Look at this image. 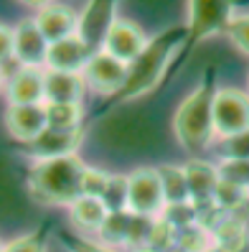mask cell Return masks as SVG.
<instances>
[{
  "mask_svg": "<svg viewBox=\"0 0 249 252\" xmlns=\"http://www.w3.org/2000/svg\"><path fill=\"white\" fill-rule=\"evenodd\" d=\"M183 41H186V26H175V28H168V31L153 36L145 43L140 56L127 64V79L122 84V90L114 94V99L130 102L135 97L153 92L160 84V79H163L173 54L178 51V46Z\"/></svg>",
  "mask_w": 249,
  "mask_h": 252,
  "instance_id": "6da1fadb",
  "label": "cell"
},
{
  "mask_svg": "<svg viewBox=\"0 0 249 252\" xmlns=\"http://www.w3.org/2000/svg\"><path fill=\"white\" fill-rule=\"evenodd\" d=\"M86 166L77 156L36 160L28 171V191L41 204L71 206L82 194V179Z\"/></svg>",
  "mask_w": 249,
  "mask_h": 252,
  "instance_id": "7a4b0ae2",
  "label": "cell"
},
{
  "mask_svg": "<svg viewBox=\"0 0 249 252\" xmlns=\"http://www.w3.org/2000/svg\"><path fill=\"white\" fill-rule=\"evenodd\" d=\"M214 94H216L214 77H209L181 102L178 112H175V120H173L175 138H178V143L191 153H198L203 148H209L211 140L216 138Z\"/></svg>",
  "mask_w": 249,
  "mask_h": 252,
  "instance_id": "3957f363",
  "label": "cell"
},
{
  "mask_svg": "<svg viewBox=\"0 0 249 252\" xmlns=\"http://www.w3.org/2000/svg\"><path fill=\"white\" fill-rule=\"evenodd\" d=\"M234 3L237 0H188V23H186L188 49L196 46L201 38H209L219 31L226 33V26L237 16Z\"/></svg>",
  "mask_w": 249,
  "mask_h": 252,
  "instance_id": "277c9868",
  "label": "cell"
},
{
  "mask_svg": "<svg viewBox=\"0 0 249 252\" xmlns=\"http://www.w3.org/2000/svg\"><path fill=\"white\" fill-rule=\"evenodd\" d=\"M153 217H142L130 209L110 212L97 237L107 247H145L153 232Z\"/></svg>",
  "mask_w": 249,
  "mask_h": 252,
  "instance_id": "5b68a950",
  "label": "cell"
},
{
  "mask_svg": "<svg viewBox=\"0 0 249 252\" xmlns=\"http://www.w3.org/2000/svg\"><path fill=\"white\" fill-rule=\"evenodd\" d=\"M214 127L216 138L226 140L239 132L249 130V92L234 90H216L214 94Z\"/></svg>",
  "mask_w": 249,
  "mask_h": 252,
  "instance_id": "8992f818",
  "label": "cell"
},
{
  "mask_svg": "<svg viewBox=\"0 0 249 252\" xmlns=\"http://www.w3.org/2000/svg\"><path fill=\"white\" fill-rule=\"evenodd\" d=\"M127 209L153 219L160 217L166 209V196L158 168H135L127 176Z\"/></svg>",
  "mask_w": 249,
  "mask_h": 252,
  "instance_id": "52a82bcc",
  "label": "cell"
},
{
  "mask_svg": "<svg viewBox=\"0 0 249 252\" xmlns=\"http://www.w3.org/2000/svg\"><path fill=\"white\" fill-rule=\"evenodd\" d=\"M82 77H84L86 87L94 90L97 94L114 97L122 90V84L127 79V64L99 49V51L92 54L89 64H86L84 71H82Z\"/></svg>",
  "mask_w": 249,
  "mask_h": 252,
  "instance_id": "ba28073f",
  "label": "cell"
},
{
  "mask_svg": "<svg viewBox=\"0 0 249 252\" xmlns=\"http://www.w3.org/2000/svg\"><path fill=\"white\" fill-rule=\"evenodd\" d=\"M117 5L120 0H86L84 10L79 13V36L86 41L92 51H99L105 36L112 28V23L120 18L117 16Z\"/></svg>",
  "mask_w": 249,
  "mask_h": 252,
  "instance_id": "9c48e42d",
  "label": "cell"
},
{
  "mask_svg": "<svg viewBox=\"0 0 249 252\" xmlns=\"http://www.w3.org/2000/svg\"><path fill=\"white\" fill-rule=\"evenodd\" d=\"M46 54H49V41L41 33L36 18H23L13 26V59L18 62V66L43 69L46 66Z\"/></svg>",
  "mask_w": 249,
  "mask_h": 252,
  "instance_id": "30bf717a",
  "label": "cell"
},
{
  "mask_svg": "<svg viewBox=\"0 0 249 252\" xmlns=\"http://www.w3.org/2000/svg\"><path fill=\"white\" fill-rule=\"evenodd\" d=\"M84 140V130H54L46 127L41 135L31 143H26V153L33 160H51L64 156H77L79 145Z\"/></svg>",
  "mask_w": 249,
  "mask_h": 252,
  "instance_id": "8fae6325",
  "label": "cell"
},
{
  "mask_svg": "<svg viewBox=\"0 0 249 252\" xmlns=\"http://www.w3.org/2000/svg\"><path fill=\"white\" fill-rule=\"evenodd\" d=\"M145 43H148V38H145L142 28L138 23L127 21V18H117L112 23V28L107 31V36H105L102 51H107L114 59H120V62L130 64L133 59L140 56V51L145 49Z\"/></svg>",
  "mask_w": 249,
  "mask_h": 252,
  "instance_id": "7c38bea8",
  "label": "cell"
},
{
  "mask_svg": "<svg viewBox=\"0 0 249 252\" xmlns=\"http://www.w3.org/2000/svg\"><path fill=\"white\" fill-rule=\"evenodd\" d=\"M92 49L86 46V41L74 33L69 38L61 41H54L49 43V54H46V66L49 71H71V74H82L84 66L89 64L92 59Z\"/></svg>",
  "mask_w": 249,
  "mask_h": 252,
  "instance_id": "4fadbf2b",
  "label": "cell"
},
{
  "mask_svg": "<svg viewBox=\"0 0 249 252\" xmlns=\"http://www.w3.org/2000/svg\"><path fill=\"white\" fill-rule=\"evenodd\" d=\"M49 127L46 107L43 105H8L5 110V130L13 140L31 143Z\"/></svg>",
  "mask_w": 249,
  "mask_h": 252,
  "instance_id": "5bb4252c",
  "label": "cell"
},
{
  "mask_svg": "<svg viewBox=\"0 0 249 252\" xmlns=\"http://www.w3.org/2000/svg\"><path fill=\"white\" fill-rule=\"evenodd\" d=\"M43 79H46V69L18 66L8 77V84H5L8 105H43L46 102Z\"/></svg>",
  "mask_w": 249,
  "mask_h": 252,
  "instance_id": "9a60e30c",
  "label": "cell"
},
{
  "mask_svg": "<svg viewBox=\"0 0 249 252\" xmlns=\"http://www.w3.org/2000/svg\"><path fill=\"white\" fill-rule=\"evenodd\" d=\"M186 171V181H188V194H191V201L198 206H209L214 204V194L219 186V166L203 160V158H191L183 166Z\"/></svg>",
  "mask_w": 249,
  "mask_h": 252,
  "instance_id": "2e32d148",
  "label": "cell"
},
{
  "mask_svg": "<svg viewBox=\"0 0 249 252\" xmlns=\"http://www.w3.org/2000/svg\"><path fill=\"white\" fill-rule=\"evenodd\" d=\"M33 18H36L41 33L46 36L49 43L69 38L79 31V13L69 5H61V3H51L46 8H41Z\"/></svg>",
  "mask_w": 249,
  "mask_h": 252,
  "instance_id": "e0dca14e",
  "label": "cell"
},
{
  "mask_svg": "<svg viewBox=\"0 0 249 252\" xmlns=\"http://www.w3.org/2000/svg\"><path fill=\"white\" fill-rule=\"evenodd\" d=\"M86 92V82L82 74H71V71H49L46 69V79H43V94L46 102H82ZM43 102V105H46Z\"/></svg>",
  "mask_w": 249,
  "mask_h": 252,
  "instance_id": "ac0fdd59",
  "label": "cell"
},
{
  "mask_svg": "<svg viewBox=\"0 0 249 252\" xmlns=\"http://www.w3.org/2000/svg\"><path fill=\"white\" fill-rule=\"evenodd\" d=\"M69 217L74 221V227H79L82 232H99L105 219L110 217V209L105 206V201L97 196H79L74 204L69 206Z\"/></svg>",
  "mask_w": 249,
  "mask_h": 252,
  "instance_id": "d6986e66",
  "label": "cell"
},
{
  "mask_svg": "<svg viewBox=\"0 0 249 252\" xmlns=\"http://www.w3.org/2000/svg\"><path fill=\"white\" fill-rule=\"evenodd\" d=\"M247 237H249L247 221L239 219V217H234V214H229L226 219H221V221L214 227V232H211L214 245L221 247V250H226V252H237V250L247 242Z\"/></svg>",
  "mask_w": 249,
  "mask_h": 252,
  "instance_id": "ffe728a7",
  "label": "cell"
},
{
  "mask_svg": "<svg viewBox=\"0 0 249 252\" xmlns=\"http://www.w3.org/2000/svg\"><path fill=\"white\" fill-rule=\"evenodd\" d=\"M46 120L54 130H79L84 120L82 102H46Z\"/></svg>",
  "mask_w": 249,
  "mask_h": 252,
  "instance_id": "44dd1931",
  "label": "cell"
},
{
  "mask_svg": "<svg viewBox=\"0 0 249 252\" xmlns=\"http://www.w3.org/2000/svg\"><path fill=\"white\" fill-rule=\"evenodd\" d=\"M158 176H160V186H163L166 204L191 201V194H188V181H186V171H183V166H163V168H158Z\"/></svg>",
  "mask_w": 249,
  "mask_h": 252,
  "instance_id": "7402d4cb",
  "label": "cell"
},
{
  "mask_svg": "<svg viewBox=\"0 0 249 252\" xmlns=\"http://www.w3.org/2000/svg\"><path fill=\"white\" fill-rule=\"evenodd\" d=\"M247 201H249V189H242V186L231 184V181L219 179L216 194H214V204H216L221 212L234 214L237 209H242V206H244Z\"/></svg>",
  "mask_w": 249,
  "mask_h": 252,
  "instance_id": "603a6c76",
  "label": "cell"
},
{
  "mask_svg": "<svg viewBox=\"0 0 249 252\" xmlns=\"http://www.w3.org/2000/svg\"><path fill=\"white\" fill-rule=\"evenodd\" d=\"M160 219H166L175 229H186L191 224H198V206L194 201H181V204H166V209L160 212Z\"/></svg>",
  "mask_w": 249,
  "mask_h": 252,
  "instance_id": "cb8c5ba5",
  "label": "cell"
},
{
  "mask_svg": "<svg viewBox=\"0 0 249 252\" xmlns=\"http://www.w3.org/2000/svg\"><path fill=\"white\" fill-rule=\"evenodd\" d=\"M175 245L183 247L186 252H203V250H209L214 245V240H211L209 229H203L201 224H191V227L178 232V242Z\"/></svg>",
  "mask_w": 249,
  "mask_h": 252,
  "instance_id": "d4e9b609",
  "label": "cell"
},
{
  "mask_svg": "<svg viewBox=\"0 0 249 252\" xmlns=\"http://www.w3.org/2000/svg\"><path fill=\"white\" fill-rule=\"evenodd\" d=\"M219 176L242 189H249V158H224L219 163Z\"/></svg>",
  "mask_w": 249,
  "mask_h": 252,
  "instance_id": "484cf974",
  "label": "cell"
},
{
  "mask_svg": "<svg viewBox=\"0 0 249 252\" xmlns=\"http://www.w3.org/2000/svg\"><path fill=\"white\" fill-rule=\"evenodd\" d=\"M175 242H178V229H175L173 224H168L166 219L155 217L150 240H148V247H153V250H158V252H168L170 247H175Z\"/></svg>",
  "mask_w": 249,
  "mask_h": 252,
  "instance_id": "4316f807",
  "label": "cell"
},
{
  "mask_svg": "<svg viewBox=\"0 0 249 252\" xmlns=\"http://www.w3.org/2000/svg\"><path fill=\"white\" fill-rule=\"evenodd\" d=\"M102 201H105V206H107L110 212H122V209H127V176L112 173L110 186H107V191H105V196H102Z\"/></svg>",
  "mask_w": 249,
  "mask_h": 252,
  "instance_id": "83f0119b",
  "label": "cell"
},
{
  "mask_svg": "<svg viewBox=\"0 0 249 252\" xmlns=\"http://www.w3.org/2000/svg\"><path fill=\"white\" fill-rule=\"evenodd\" d=\"M110 179H112V173L102 171V168L86 166L84 179H82V194H84V196H97V199H102V196H105V191H107V186H110Z\"/></svg>",
  "mask_w": 249,
  "mask_h": 252,
  "instance_id": "f1b7e54d",
  "label": "cell"
},
{
  "mask_svg": "<svg viewBox=\"0 0 249 252\" xmlns=\"http://www.w3.org/2000/svg\"><path fill=\"white\" fill-rule=\"evenodd\" d=\"M3 252H49V250L41 232H28V234H18L13 240H8Z\"/></svg>",
  "mask_w": 249,
  "mask_h": 252,
  "instance_id": "f546056e",
  "label": "cell"
},
{
  "mask_svg": "<svg viewBox=\"0 0 249 252\" xmlns=\"http://www.w3.org/2000/svg\"><path fill=\"white\" fill-rule=\"evenodd\" d=\"M226 36L242 54L249 56V13L231 18V23L226 26Z\"/></svg>",
  "mask_w": 249,
  "mask_h": 252,
  "instance_id": "4dcf8cb0",
  "label": "cell"
},
{
  "mask_svg": "<svg viewBox=\"0 0 249 252\" xmlns=\"http://www.w3.org/2000/svg\"><path fill=\"white\" fill-rule=\"evenodd\" d=\"M219 153L224 158H249V130L221 140L219 143Z\"/></svg>",
  "mask_w": 249,
  "mask_h": 252,
  "instance_id": "1f68e13d",
  "label": "cell"
},
{
  "mask_svg": "<svg viewBox=\"0 0 249 252\" xmlns=\"http://www.w3.org/2000/svg\"><path fill=\"white\" fill-rule=\"evenodd\" d=\"M13 59V26L0 23V66Z\"/></svg>",
  "mask_w": 249,
  "mask_h": 252,
  "instance_id": "d6a6232c",
  "label": "cell"
},
{
  "mask_svg": "<svg viewBox=\"0 0 249 252\" xmlns=\"http://www.w3.org/2000/svg\"><path fill=\"white\" fill-rule=\"evenodd\" d=\"M71 252H117V250L102 242H92V240H77L71 242Z\"/></svg>",
  "mask_w": 249,
  "mask_h": 252,
  "instance_id": "836d02e7",
  "label": "cell"
},
{
  "mask_svg": "<svg viewBox=\"0 0 249 252\" xmlns=\"http://www.w3.org/2000/svg\"><path fill=\"white\" fill-rule=\"evenodd\" d=\"M18 3H23V5H31V8H46V5H51L54 0H18Z\"/></svg>",
  "mask_w": 249,
  "mask_h": 252,
  "instance_id": "e575fe53",
  "label": "cell"
},
{
  "mask_svg": "<svg viewBox=\"0 0 249 252\" xmlns=\"http://www.w3.org/2000/svg\"><path fill=\"white\" fill-rule=\"evenodd\" d=\"M5 84H8V74H5L3 66H0V92H5Z\"/></svg>",
  "mask_w": 249,
  "mask_h": 252,
  "instance_id": "d590c367",
  "label": "cell"
},
{
  "mask_svg": "<svg viewBox=\"0 0 249 252\" xmlns=\"http://www.w3.org/2000/svg\"><path fill=\"white\" fill-rule=\"evenodd\" d=\"M133 252H158V250H153V247H148V245H145V247H135Z\"/></svg>",
  "mask_w": 249,
  "mask_h": 252,
  "instance_id": "8d00e7d4",
  "label": "cell"
},
{
  "mask_svg": "<svg viewBox=\"0 0 249 252\" xmlns=\"http://www.w3.org/2000/svg\"><path fill=\"white\" fill-rule=\"evenodd\" d=\"M203 252H226V250H221V247H216V245H211L209 250H203Z\"/></svg>",
  "mask_w": 249,
  "mask_h": 252,
  "instance_id": "74e56055",
  "label": "cell"
},
{
  "mask_svg": "<svg viewBox=\"0 0 249 252\" xmlns=\"http://www.w3.org/2000/svg\"><path fill=\"white\" fill-rule=\"evenodd\" d=\"M237 252H249V237H247V242H244V245H242Z\"/></svg>",
  "mask_w": 249,
  "mask_h": 252,
  "instance_id": "f35d334b",
  "label": "cell"
},
{
  "mask_svg": "<svg viewBox=\"0 0 249 252\" xmlns=\"http://www.w3.org/2000/svg\"><path fill=\"white\" fill-rule=\"evenodd\" d=\"M168 252H186V250H183V247H178V245H175V247H170Z\"/></svg>",
  "mask_w": 249,
  "mask_h": 252,
  "instance_id": "ab89813d",
  "label": "cell"
},
{
  "mask_svg": "<svg viewBox=\"0 0 249 252\" xmlns=\"http://www.w3.org/2000/svg\"><path fill=\"white\" fill-rule=\"evenodd\" d=\"M3 247H5V240H3V237H0V252H3Z\"/></svg>",
  "mask_w": 249,
  "mask_h": 252,
  "instance_id": "60d3db41",
  "label": "cell"
}]
</instances>
